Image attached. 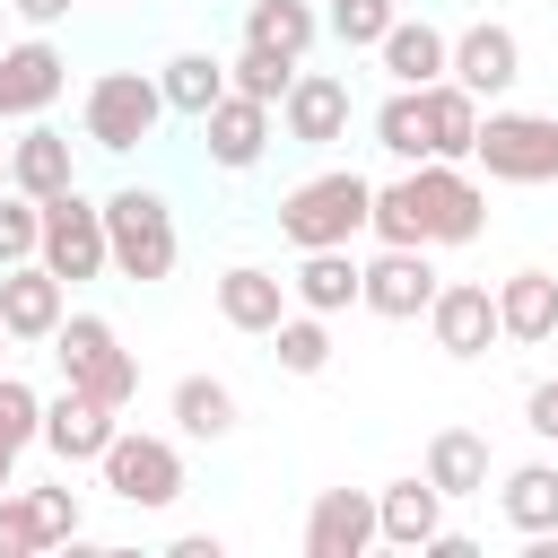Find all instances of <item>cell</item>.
<instances>
[{
  "label": "cell",
  "instance_id": "36",
  "mask_svg": "<svg viewBox=\"0 0 558 558\" xmlns=\"http://www.w3.org/2000/svg\"><path fill=\"white\" fill-rule=\"evenodd\" d=\"M26 514H35V541H44V549H61V541L87 532V514H78L70 488H26Z\"/></svg>",
  "mask_w": 558,
  "mask_h": 558
},
{
  "label": "cell",
  "instance_id": "17",
  "mask_svg": "<svg viewBox=\"0 0 558 558\" xmlns=\"http://www.w3.org/2000/svg\"><path fill=\"white\" fill-rule=\"evenodd\" d=\"M61 78H70V61L44 44V35H26L17 52H0V113H17V122H35L52 96H61Z\"/></svg>",
  "mask_w": 558,
  "mask_h": 558
},
{
  "label": "cell",
  "instance_id": "4",
  "mask_svg": "<svg viewBox=\"0 0 558 558\" xmlns=\"http://www.w3.org/2000/svg\"><path fill=\"white\" fill-rule=\"evenodd\" d=\"M52 357H61V384L96 392L105 410H131V392H140V366L122 357V340H113V323H105V314H61V331H52Z\"/></svg>",
  "mask_w": 558,
  "mask_h": 558
},
{
  "label": "cell",
  "instance_id": "10",
  "mask_svg": "<svg viewBox=\"0 0 558 558\" xmlns=\"http://www.w3.org/2000/svg\"><path fill=\"white\" fill-rule=\"evenodd\" d=\"M427 331H436V349H445V357H488V340H506V323H497V288H480V279L436 288Z\"/></svg>",
  "mask_w": 558,
  "mask_h": 558
},
{
  "label": "cell",
  "instance_id": "37",
  "mask_svg": "<svg viewBox=\"0 0 558 558\" xmlns=\"http://www.w3.org/2000/svg\"><path fill=\"white\" fill-rule=\"evenodd\" d=\"M44 541H35V514H26V497H9L0 488V558H35Z\"/></svg>",
  "mask_w": 558,
  "mask_h": 558
},
{
  "label": "cell",
  "instance_id": "5",
  "mask_svg": "<svg viewBox=\"0 0 558 558\" xmlns=\"http://www.w3.org/2000/svg\"><path fill=\"white\" fill-rule=\"evenodd\" d=\"M166 113H174V105H166V87H157L148 70H105V78L87 87V140H96L105 157H131Z\"/></svg>",
  "mask_w": 558,
  "mask_h": 558
},
{
  "label": "cell",
  "instance_id": "32",
  "mask_svg": "<svg viewBox=\"0 0 558 558\" xmlns=\"http://www.w3.org/2000/svg\"><path fill=\"white\" fill-rule=\"evenodd\" d=\"M270 357H279L288 375H323V366H331V331H323V314H288V323L270 331Z\"/></svg>",
  "mask_w": 558,
  "mask_h": 558
},
{
  "label": "cell",
  "instance_id": "18",
  "mask_svg": "<svg viewBox=\"0 0 558 558\" xmlns=\"http://www.w3.org/2000/svg\"><path fill=\"white\" fill-rule=\"evenodd\" d=\"M218 314H227V331L270 340V331L288 323V279H279V270H262V262H235V270L218 279Z\"/></svg>",
  "mask_w": 558,
  "mask_h": 558
},
{
  "label": "cell",
  "instance_id": "2",
  "mask_svg": "<svg viewBox=\"0 0 558 558\" xmlns=\"http://www.w3.org/2000/svg\"><path fill=\"white\" fill-rule=\"evenodd\" d=\"M366 209H375V183L349 174V166H331V174H314V183H296V192L279 201V235H288L296 253L349 244V235H366Z\"/></svg>",
  "mask_w": 558,
  "mask_h": 558
},
{
  "label": "cell",
  "instance_id": "20",
  "mask_svg": "<svg viewBox=\"0 0 558 558\" xmlns=\"http://www.w3.org/2000/svg\"><path fill=\"white\" fill-rule=\"evenodd\" d=\"M375 61L392 70V87H427V78L453 70V35L427 26V17H392V35L375 44Z\"/></svg>",
  "mask_w": 558,
  "mask_h": 558
},
{
  "label": "cell",
  "instance_id": "16",
  "mask_svg": "<svg viewBox=\"0 0 558 558\" xmlns=\"http://www.w3.org/2000/svg\"><path fill=\"white\" fill-rule=\"evenodd\" d=\"M279 122H288V140H296V148H331V140L349 131V78H331V70H296V87H288Z\"/></svg>",
  "mask_w": 558,
  "mask_h": 558
},
{
  "label": "cell",
  "instance_id": "35",
  "mask_svg": "<svg viewBox=\"0 0 558 558\" xmlns=\"http://www.w3.org/2000/svg\"><path fill=\"white\" fill-rule=\"evenodd\" d=\"M0 445H44V392L0 366Z\"/></svg>",
  "mask_w": 558,
  "mask_h": 558
},
{
  "label": "cell",
  "instance_id": "30",
  "mask_svg": "<svg viewBox=\"0 0 558 558\" xmlns=\"http://www.w3.org/2000/svg\"><path fill=\"white\" fill-rule=\"evenodd\" d=\"M157 87H166V105H174V113H192V122H201V113L227 96V61H209V52H174V61L157 70Z\"/></svg>",
  "mask_w": 558,
  "mask_h": 558
},
{
  "label": "cell",
  "instance_id": "25",
  "mask_svg": "<svg viewBox=\"0 0 558 558\" xmlns=\"http://www.w3.org/2000/svg\"><path fill=\"white\" fill-rule=\"evenodd\" d=\"M427 480L445 497H480L488 488V436L480 427H436L427 436Z\"/></svg>",
  "mask_w": 558,
  "mask_h": 558
},
{
  "label": "cell",
  "instance_id": "21",
  "mask_svg": "<svg viewBox=\"0 0 558 558\" xmlns=\"http://www.w3.org/2000/svg\"><path fill=\"white\" fill-rule=\"evenodd\" d=\"M9 183H17L26 201H61V192L78 183V166H70V140H61L52 122H26V131H17V148H9Z\"/></svg>",
  "mask_w": 558,
  "mask_h": 558
},
{
  "label": "cell",
  "instance_id": "29",
  "mask_svg": "<svg viewBox=\"0 0 558 558\" xmlns=\"http://www.w3.org/2000/svg\"><path fill=\"white\" fill-rule=\"evenodd\" d=\"M174 427L201 436V445L235 436V392H227L218 375H183V384H174Z\"/></svg>",
  "mask_w": 558,
  "mask_h": 558
},
{
  "label": "cell",
  "instance_id": "39",
  "mask_svg": "<svg viewBox=\"0 0 558 558\" xmlns=\"http://www.w3.org/2000/svg\"><path fill=\"white\" fill-rule=\"evenodd\" d=\"M9 9H17L26 26H61V17H70V0H9Z\"/></svg>",
  "mask_w": 558,
  "mask_h": 558
},
{
  "label": "cell",
  "instance_id": "7",
  "mask_svg": "<svg viewBox=\"0 0 558 558\" xmlns=\"http://www.w3.org/2000/svg\"><path fill=\"white\" fill-rule=\"evenodd\" d=\"M52 279H96V270H113V244H105V209L96 201H78V183L61 192V201H44V253H35Z\"/></svg>",
  "mask_w": 558,
  "mask_h": 558
},
{
  "label": "cell",
  "instance_id": "11",
  "mask_svg": "<svg viewBox=\"0 0 558 558\" xmlns=\"http://www.w3.org/2000/svg\"><path fill=\"white\" fill-rule=\"evenodd\" d=\"M113 436H122V410H105L96 392L61 384V401H44V445H52V462H105Z\"/></svg>",
  "mask_w": 558,
  "mask_h": 558
},
{
  "label": "cell",
  "instance_id": "23",
  "mask_svg": "<svg viewBox=\"0 0 558 558\" xmlns=\"http://www.w3.org/2000/svg\"><path fill=\"white\" fill-rule=\"evenodd\" d=\"M418 96H427V140H436V157H445V166H462V157L480 148V96H471L453 70H445V78H427Z\"/></svg>",
  "mask_w": 558,
  "mask_h": 558
},
{
  "label": "cell",
  "instance_id": "13",
  "mask_svg": "<svg viewBox=\"0 0 558 558\" xmlns=\"http://www.w3.org/2000/svg\"><path fill=\"white\" fill-rule=\"evenodd\" d=\"M201 140H209V166L244 174V166L270 148V105H262V96H244V87H227V96L201 113Z\"/></svg>",
  "mask_w": 558,
  "mask_h": 558
},
{
  "label": "cell",
  "instance_id": "15",
  "mask_svg": "<svg viewBox=\"0 0 558 558\" xmlns=\"http://www.w3.org/2000/svg\"><path fill=\"white\" fill-rule=\"evenodd\" d=\"M453 78H462L471 96H506V87L523 78V44H514V26H497V17L462 26V35H453Z\"/></svg>",
  "mask_w": 558,
  "mask_h": 558
},
{
  "label": "cell",
  "instance_id": "33",
  "mask_svg": "<svg viewBox=\"0 0 558 558\" xmlns=\"http://www.w3.org/2000/svg\"><path fill=\"white\" fill-rule=\"evenodd\" d=\"M392 17H401L392 0H331V9H323V26H331L349 52H375V44L392 35Z\"/></svg>",
  "mask_w": 558,
  "mask_h": 558
},
{
  "label": "cell",
  "instance_id": "28",
  "mask_svg": "<svg viewBox=\"0 0 558 558\" xmlns=\"http://www.w3.org/2000/svg\"><path fill=\"white\" fill-rule=\"evenodd\" d=\"M314 35H323V17H314L305 0H253V9H244V44H270V52H288V61H305Z\"/></svg>",
  "mask_w": 558,
  "mask_h": 558
},
{
  "label": "cell",
  "instance_id": "12",
  "mask_svg": "<svg viewBox=\"0 0 558 558\" xmlns=\"http://www.w3.org/2000/svg\"><path fill=\"white\" fill-rule=\"evenodd\" d=\"M375 532V488H323L305 514V558H366Z\"/></svg>",
  "mask_w": 558,
  "mask_h": 558
},
{
  "label": "cell",
  "instance_id": "1",
  "mask_svg": "<svg viewBox=\"0 0 558 558\" xmlns=\"http://www.w3.org/2000/svg\"><path fill=\"white\" fill-rule=\"evenodd\" d=\"M366 227H375L384 244H471V235L488 227V201H480V183H471L462 166L427 157V166H410L401 183H375Z\"/></svg>",
  "mask_w": 558,
  "mask_h": 558
},
{
  "label": "cell",
  "instance_id": "9",
  "mask_svg": "<svg viewBox=\"0 0 558 558\" xmlns=\"http://www.w3.org/2000/svg\"><path fill=\"white\" fill-rule=\"evenodd\" d=\"M436 262H427V244H384L375 262H366V288H357V305L366 314H384V323H418L427 305H436Z\"/></svg>",
  "mask_w": 558,
  "mask_h": 558
},
{
  "label": "cell",
  "instance_id": "41",
  "mask_svg": "<svg viewBox=\"0 0 558 558\" xmlns=\"http://www.w3.org/2000/svg\"><path fill=\"white\" fill-rule=\"evenodd\" d=\"M9 340H17V331H9V323H0V357H9Z\"/></svg>",
  "mask_w": 558,
  "mask_h": 558
},
{
  "label": "cell",
  "instance_id": "14",
  "mask_svg": "<svg viewBox=\"0 0 558 558\" xmlns=\"http://www.w3.org/2000/svg\"><path fill=\"white\" fill-rule=\"evenodd\" d=\"M61 314H70V279H52L44 262L0 270V323H9L17 340H52V331H61Z\"/></svg>",
  "mask_w": 558,
  "mask_h": 558
},
{
  "label": "cell",
  "instance_id": "6",
  "mask_svg": "<svg viewBox=\"0 0 558 558\" xmlns=\"http://www.w3.org/2000/svg\"><path fill=\"white\" fill-rule=\"evenodd\" d=\"M471 157L488 166V183H549L558 174V113H514V105L480 113Z\"/></svg>",
  "mask_w": 558,
  "mask_h": 558
},
{
  "label": "cell",
  "instance_id": "24",
  "mask_svg": "<svg viewBox=\"0 0 558 558\" xmlns=\"http://www.w3.org/2000/svg\"><path fill=\"white\" fill-rule=\"evenodd\" d=\"M497 323H506L514 349H541V340L558 331V279H549V270H514V279L497 288Z\"/></svg>",
  "mask_w": 558,
  "mask_h": 558
},
{
  "label": "cell",
  "instance_id": "19",
  "mask_svg": "<svg viewBox=\"0 0 558 558\" xmlns=\"http://www.w3.org/2000/svg\"><path fill=\"white\" fill-rule=\"evenodd\" d=\"M375 532H384L392 549H427V541L445 532V488H436V480H392V488H375Z\"/></svg>",
  "mask_w": 558,
  "mask_h": 558
},
{
  "label": "cell",
  "instance_id": "27",
  "mask_svg": "<svg viewBox=\"0 0 558 558\" xmlns=\"http://www.w3.org/2000/svg\"><path fill=\"white\" fill-rule=\"evenodd\" d=\"M375 148L401 157V166H427V157H436V140H427V96H418V87H392V96L375 105Z\"/></svg>",
  "mask_w": 558,
  "mask_h": 558
},
{
  "label": "cell",
  "instance_id": "26",
  "mask_svg": "<svg viewBox=\"0 0 558 558\" xmlns=\"http://www.w3.org/2000/svg\"><path fill=\"white\" fill-rule=\"evenodd\" d=\"M497 506H506V523H514L523 541L558 532V462H523V471H506Z\"/></svg>",
  "mask_w": 558,
  "mask_h": 558
},
{
  "label": "cell",
  "instance_id": "40",
  "mask_svg": "<svg viewBox=\"0 0 558 558\" xmlns=\"http://www.w3.org/2000/svg\"><path fill=\"white\" fill-rule=\"evenodd\" d=\"M9 462H17V445H0V488H9Z\"/></svg>",
  "mask_w": 558,
  "mask_h": 558
},
{
  "label": "cell",
  "instance_id": "31",
  "mask_svg": "<svg viewBox=\"0 0 558 558\" xmlns=\"http://www.w3.org/2000/svg\"><path fill=\"white\" fill-rule=\"evenodd\" d=\"M296 70H305V61H288V52H270V44H244V52L227 61V87H244V96H262V105H288Z\"/></svg>",
  "mask_w": 558,
  "mask_h": 558
},
{
  "label": "cell",
  "instance_id": "8",
  "mask_svg": "<svg viewBox=\"0 0 558 558\" xmlns=\"http://www.w3.org/2000/svg\"><path fill=\"white\" fill-rule=\"evenodd\" d=\"M96 471H105V488H113L122 506H148V514L183 497V453H174L166 436H140V427H122Z\"/></svg>",
  "mask_w": 558,
  "mask_h": 558
},
{
  "label": "cell",
  "instance_id": "42",
  "mask_svg": "<svg viewBox=\"0 0 558 558\" xmlns=\"http://www.w3.org/2000/svg\"><path fill=\"white\" fill-rule=\"evenodd\" d=\"M0 183H9V157H0Z\"/></svg>",
  "mask_w": 558,
  "mask_h": 558
},
{
  "label": "cell",
  "instance_id": "3",
  "mask_svg": "<svg viewBox=\"0 0 558 558\" xmlns=\"http://www.w3.org/2000/svg\"><path fill=\"white\" fill-rule=\"evenodd\" d=\"M105 244H113V270L122 279H166L174 270V209H166V192H148V183H122L113 201H105Z\"/></svg>",
  "mask_w": 558,
  "mask_h": 558
},
{
  "label": "cell",
  "instance_id": "22",
  "mask_svg": "<svg viewBox=\"0 0 558 558\" xmlns=\"http://www.w3.org/2000/svg\"><path fill=\"white\" fill-rule=\"evenodd\" d=\"M357 288H366V262H349V244H314L288 279V296L305 314H340V305H357Z\"/></svg>",
  "mask_w": 558,
  "mask_h": 558
},
{
  "label": "cell",
  "instance_id": "38",
  "mask_svg": "<svg viewBox=\"0 0 558 558\" xmlns=\"http://www.w3.org/2000/svg\"><path fill=\"white\" fill-rule=\"evenodd\" d=\"M523 427H532V436H549V445H558V375H549V384H532V392H523Z\"/></svg>",
  "mask_w": 558,
  "mask_h": 558
},
{
  "label": "cell",
  "instance_id": "34",
  "mask_svg": "<svg viewBox=\"0 0 558 558\" xmlns=\"http://www.w3.org/2000/svg\"><path fill=\"white\" fill-rule=\"evenodd\" d=\"M35 253H44V201L0 192V270H17V262H35Z\"/></svg>",
  "mask_w": 558,
  "mask_h": 558
}]
</instances>
